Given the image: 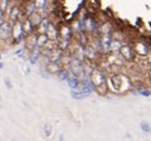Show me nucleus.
I'll use <instances>...</instances> for the list:
<instances>
[{
	"mask_svg": "<svg viewBox=\"0 0 151 141\" xmlns=\"http://www.w3.org/2000/svg\"><path fill=\"white\" fill-rule=\"evenodd\" d=\"M89 81L92 82L94 88H97V91L100 92V95H106L107 81H106V77H105V74H103L102 70L93 69L91 72V78H89Z\"/></svg>",
	"mask_w": 151,
	"mask_h": 141,
	"instance_id": "obj_1",
	"label": "nucleus"
},
{
	"mask_svg": "<svg viewBox=\"0 0 151 141\" xmlns=\"http://www.w3.org/2000/svg\"><path fill=\"white\" fill-rule=\"evenodd\" d=\"M130 79L124 74H113L110 78L111 87L115 92H124L127 88H130Z\"/></svg>",
	"mask_w": 151,
	"mask_h": 141,
	"instance_id": "obj_2",
	"label": "nucleus"
},
{
	"mask_svg": "<svg viewBox=\"0 0 151 141\" xmlns=\"http://www.w3.org/2000/svg\"><path fill=\"white\" fill-rule=\"evenodd\" d=\"M134 50H135L136 54L141 55V57H145V55H147L150 53V47L145 40H137L135 43Z\"/></svg>",
	"mask_w": 151,
	"mask_h": 141,
	"instance_id": "obj_3",
	"label": "nucleus"
},
{
	"mask_svg": "<svg viewBox=\"0 0 151 141\" xmlns=\"http://www.w3.org/2000/svg\"><path fill=\"white\" fill-rule=\"evenodd\" d=\"M119 53H120V55L125 60H127V62H131V60H134L135 54H136L135 50L132 49L131 45H129V44H124V45H122Z\"/></svg>",
	"mask_w": 151,
	"mask_h": 141,
	"instance_id": "obj_4",
	"label": "nucleus"
},
{
	"mask_svg": "<svg viewBox=\"0 0 151 141\" xmlns=\"http://www.w3.org/2000/svg\"><path fill=\"white\" fill-rule=\"evenodd\" d=\"M12 33H13V28L8 22H3L1 24H0V39L1 40L9 39Z\"/></svg>",
	"mask_w": 151,
	"mask_h": 141,
	"instance_id": "obj_5",
	"label": "nucleus"
},
{
	"mask_svg": "<svg viewBox=\"0 0 151 141\" xmlns=\"http://www.w3.org/2000/svg\"><path fill=\"white\" fill-rule=\"evenodd\" d=\"M45 34L48 35L49 40H52V42H55L57 39H58V30L55 29V27H54L53 24H49V27H48V29H47Z\"/></svg>",
	"mask_w": 151,
	"mask_h": 141,
	"instance_id": "obj_6",
	"label": "nucleus"
},
{
	"mask_svg": "<svg viewBox=\"0 0 151 141\" xmlns=\"http://www.w3.org/2000/svg\"><path fill=\"white\" fill-rule=\"evenodd\" d=\"M29 20H30V23H32L33 27H39V24L42 23V20H43V18H42L39 14L37 13V10H35V12L29 17Z\"/></svg>",
	"mask_w": 151,
	"mask_h": 141,
	"instance_id": "obj_7",
	"label": "nucleus"
},
{
	"mask_svg": "<svg viewBox=\"0 0 151 141\" xmlns=\"http://www.w3.org/2000/svg\"><path fill=\"white\" fill-rule=\"evenodd\" d=\"M67 81H68V84H69V87L72 88V90H78V88L81 87V84H79L78 78L76 77V76H69Z\"/></svg>",
	"mask_w": 151,
	"mask_h": 141,
	"instance_id": "obj_8",
	"label": "nucleus"
},
{
	"mask_svg": "<svg viewBox=\"0 0 151 141\" xmlns=\"http://www.w3.org/2000/svg\"><path fill=\"white\" fill-rule=\"evenodd\" d=\"M38 47V43H37V37L35 35H30L29 38H28L27 40V48L29 52H32L34 48H37Z\"/></svg>",
	"mask_w": 151,
	"mask_h": 141,
	"instance_id": "obj_9",
	"label": "nucleus"
},
{
	"mask_svg": "<svg viewBox=\"0 0 151 141\" xmlns=\"http://www.w3.org/2000/svg\"><path fill=\"white\" fill-rule=\"evenodd\" d=\"M22 30H23V24L22 22H18L17 25L14 27V37H15V39H18L17 42H19V39L22 38Z\"/></svg>",
	"mask_w": 151,
	"mask_h": 141,
	"instance_id": "obj_10",
	"label": "nucleus"
},
{
	"mask_svg": "<svg viewBox=\"0 0 151 141\" xmlns=\"http://www.w3.org/2000/svg\"><path fill=\"white\" fill-rule=\"evenodd\" d=\"M49 19L48 18H44L43 20H42V23L39 24V34H45L47 33V29H48V27H49Z\"/></svg>",
	"mask_w": 151,
	"mask_h": 141,
	"instance_id": "obj_11",
	"label": "nucleus"
},
{
	"mask_svg": "<svg viewBox=\"0 0 151 141\" xmlns=\"http://www.w3.org/2000/svg\"><path fill=\"white\" fill-rule=\"evenodd\" d=\"M48 35L47 34H38L37 37V43H38V47H44L47 43H48Z\"/></svg>",
	"mask_w": 151,
	"mask_h": 141,
	"instance_id": "obj_12",
	"label": "nucleus"
},
{
	"mask_svg": "<svg viewBox=\"0 0 151 141\" xmlns=\"http://www.w3.org/2000/svg\"><path fill=\"white\" fill-rule=\"evenodd\" d=\"M111 37L110 34H105L103 35V38H102V47H103V50H110V47H111Z\"/></svg>",
	"mask_w": 151,
	"mask_h": 141,
	"instance_id": "obj_13",
	"label": "nucleus"
},
{
	"mask_svg": "<svg viewBox=\"0 0 151 141\" xmlns=\"http://www.w3.org/2000/svg\"><path fill=\"white\" fill-rule=\"evenodd\" d=\"M121 47H122V45L120 44V40L112 39V42H111V47H110V50L113 52V53H117V52H120Z\"/></svg>",
	"mask_w": 151,
	"mask_h": 141,
	"instance_id": "obj_14",
	"label": "nucleus"
},
{
	"mask_svg": "<svg viewBox=\"0 0 151 141\" xmlns=\"http://www.w3.org/2000/svg\"><path fill=\"white\" fill-rule=\"evenodd\" d=\"M47 70H49L50 73H57V74H58L59 67H58V64H57V62H52V60H50V63L47 65Z\"/></svg>",
	"mask_w": 151,
	"mask_h": 141,
	"instance_id": "obj_15",
	"label": "nucleus"
},
{
	"mask_svg": "<svg viewBox=\"0 0 151 141\" xmlns=\"http://www.w3.org/2000/svg\"><path fill=\"white\" fill-rule=\"evenodd\" d=\"M37 10V6H35V3L34 1H32V3H29L28 4V6L25 8V14L28 17H30L33 13H34Z\"/></svg>",
	"mask_w": 151,
	"mask_h": 141,
	"instance_id": "obj_16",
	"label": "nucleus"
},
{
	"mask_svg": "<svg viewBox=\"0 0 151 141\" xmlns=\"http://www.w3.org/2000/svg\"><path fill=\"white\" fill-rule=\"evenodd\" d=\"M9 18H10V20L15 23L18 20V18H19V9L18 8H14L13 10L10 12V15H9Z\"/></svg>",
	"mask_w": 151,
	"mask_h": 141,
	"instance_id": "obj_17",
	"label": "nucleus"
},
{
	"mask_svg": "<svg viewBox=\"0 0 151 141\" xmlns=\"http://www.w3.org/2000/svg\"><path fill=\"white\" fill-rule=\"evenodd\" d=\"M30 62L32 63H35L37 62V59H38V57H39V50H38V48H34L32 52H30Z\"/></svg>",
	"mask_w": 151,
	"mask_h": 141,
	"instance_id": "obj_18",
	"label": "nucleus"
},
{
	"mask_svg": "<svg viewBox=\"0 0 151 141\" xmlns=\"http://www.w3.org/2000/svg\"><path fill=\"white\" fill-rule=\"evenodd\" d=\"M88 95L87 93H84L83 91H77V93H76L74 91L72 92V97L73 98H77V100H82V98H84V97H87Z\"/></svg>",
	"mask_w": 151,
	"mask_h": 141,
	"instance_id": "obj_19",
	"label": "nucleus"
},
{
	"mask_svg": "<svg viewBox=\"0 0 151 141\" xmlns=\"http://www.w3.org/2000/svg\"><path fill=\"white\" fill-rule=\"evenodd\" d=\"M35 6H37V9H45V5H47V0H35Z\"/></svg>",
	"mask_w": 151,
	"mask_h": 141,
	"instance_id": "obj_20",
	"label": "nucleus"
},
{
	"mask_svg": "<svg viewBox=\"0 0 151 141\" xmlns=\"http://www.w3.org/2000/svg\"><path fill=\"white\" fill-rule=\"evenodd\" d=\"M141 130H142L144 131V132H151V126L147 124V122H145V121H142V122H141Z\"/></svg>",
	"mask_w": 151,
	"mask_h": 141,
	"instance_id": "obj_21",
	"label": "nucleus"
},
{
	"mask_svg": "<svg viewBox=\"0 0 151 141\" xmlns=\"http://www.w3.org/2000/svg\"><path fill=\"white\" fill-rule=\"evenodd\" d=\"M137 93H139V95H141V96H144V97L151 96V91L150 90H146V88H139Z\"/></svg>",
	"mask_w": 151,
	"mask_h": 141,
	"instance_id": "obj_22",
	"label": "nucleus"
},
{
	"mask_svg": "<svg viewBox=\"0 0 151 141\" xmlns=\"http://www.w3.org/2000/svg\"><path fill=\"white\" fill-rule=\"evenodd\" d=\"M58 77L62 79V81H67L69 76H68L67 70H59V72H58Z\"/></svg>",
	"mask_w": 151,
	"mask_h": 141,
	"instance_id": "obj_23",
	"label": "nucleus"
},
{
	"mask_svg": "<svg viewBox=\"0 0 151 141\" xmlns=\"http://www.w3.org/2000/svg\"><path fill=\"white\" fill-rule=\"evenodd\" d=\"M52 127H50V125L49 124H47L45 126H44V135L47 136V137H48V136H50V132H52Z\"/></svg>",
	"mask_w": 151,
	"mask_h": 141,
	"instance_id": "obj_24",
	"label": "nucleus"
},
{
	"mask_svg": "<svg viewBox=\"0 0 151 141\" xmlns=\"http://www.w3.org/2000/svg\"><path fill=\"white\" fill-rule=\"evenodd\" d=\"M6 5H8V0H0V10L4 12L6 9Z\"/></svg>",
	"mask_w": 151,
	"mask_h": 141,
	"instance_id": "obj_25",
	"label": "nucleus"
},
{
	"mask_svg": "<svg viewBox=\"0 0 151 141\" xmlns=\"http://www.w3.org/2000/svg\"><path fill=\"white\" fill-rule=\"evenodd\" d=\"M147 78H149V81H151V68L149 69V72H147Z\"/></svg>",
	"mask_w": 151,
	"mask_h": 141,
	"instance_id": "obj_26",
	"label": "nucleus"
},
{
	"mask_svg": "<svg viewBox=\"0 0 151 141\" xmlns=\"http://www.w3.org/2000/svg\"><path fill=\"white\" fill-rule=\"evenodd\" d=\"M149 62H150V65H151V57L149 58Z\"/></svg>",
	"mask_w": 151,
	"mask_h": 141,
	"instance_id": "obj_27",
	"label": "nucleus"
}]
</instances>
